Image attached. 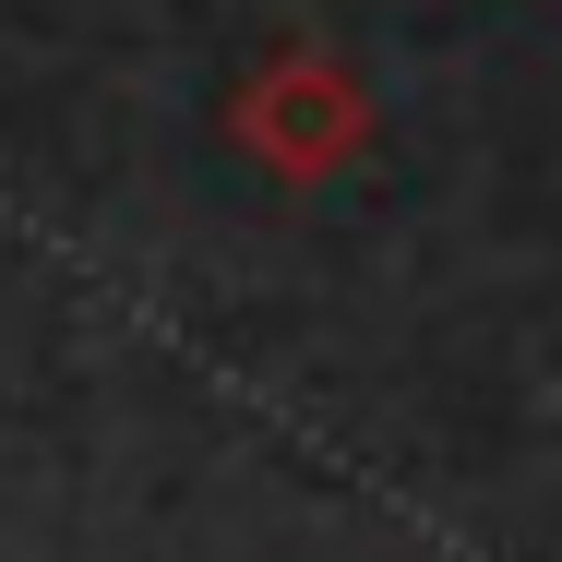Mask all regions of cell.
Returning a JSON list of instances; mask_svg holds the SVG:
<instances>
[{
  "instance_id": "cell-1",
  "label": "cell",
  "mask_w": 562,
  "mask_h": 562,
  "mask_svg": "<svg viewBox=\"0 0 562 562\" xmlns=\"http://www.w3.org/2000/svg\"><path fill=\"white\" fill-rule=\"evenodd\" d=\"M227 144H239L263 180H288V192H324V180H347V168L383 144L371 72H359L347 48H276L263 72H239Z\"/></svg>"
}]
</instances>
